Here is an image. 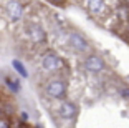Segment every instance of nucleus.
<instances>
[{"instance_id": "nucleus-1", "label": "nucleus", "mask_w": 129, "mask_h": 128, "mask_svg": "<svg viewBox=\"0 0 129 128\" xmlns=\"http://www.w3.org/2000/svg\"><path fill=\"white\" fill-rule=\"evenodd\" d=\"M66 92V87L61 80H51L46 87V93L50 95L51 98H61Z\"/></svg>"}, {"instance_id": "nucleus-2", "label": "nucleus", "mask_w": 129, "mask_h": 128, "mask_svg": "<svg viewBox=\"0 0 129 128\" xmlns=\"http://www.w3.org/2000/svg\"><path fill=\"white\" fill-rule=\"evenodd\" d=\"M84 68L91 73H98L104 68V62L96 55H89V57H86V60H84Z\"/></svg>"}, {"instance_id": "nucleus-3", "label": "nucleus", "mask_w": 129, "mask_h": 128, "mask_svg": "<svg viewBox=\"0 0 129 128\" xmlns=\"http://www.w3.org/2000/svg\"><path fill=\"white\" fill-rule=\"evenodd\" d=\"M68 40H70V45H71L76 52H86V50H88V42L84 40L80 33H75V32L70 33Z\"/></svg>"}, {"instance_id": "nucleus-4", "label": "nucleus", "mask_w": 129, "mask_h": 128, "mask_svg": "<svg viewBox=\"0 0 129 128\" xmlns=\"http://www.w3.org/2000/svg\"><path fill=\"white\" fill-rule=\"evenodd\" d=\"M7 13L12 20H20L22 15H23V8L17 0H10L7 4Z\"/></svg>"}, {"instance_id": "nucleus-5", "label": "nucleus", "mask_w": 129, "mask_h": 128, "mask_svg": "<svg viewBox=\"0 0 129 128\" xmlns=\"http://www.w3.org/2000/svg\"><path fill=\"white\" fill-rule=\"evenodd\" d=\"M42 65H43L45 70L53 72V70H56V68L60 67V60H58V57L53 55V53H46V55L43 57V60H42Z\"/></svg>"}, {"instance_id": "nucleus-6", "label": "nucleus", "mask_w": 129, "mask_h": 128, "mask_svg": "<svg viewBox=\"0 0 129 128\" xmlns=\"http://www.w3.org/2000/svg\"><path fill=\"white\" fill-rule=\"evenodd\" d=\"M28 37L31 38V42H35V43H40V42L45 40V32H43L40 27L31 25V27H28Z\"/></svg>"}, {"instance_id": "nucleus-7", "label": "nucleus", "mask_w": 129, "mask_h": 128, "mask_svg": "<svg viewBox=\"0 0 129 128\" xmlns=\"http://www.w3.org/2000/svg\"><path fill=\"white\" fill-rule=\"evenodd\" d=\"M60 115L63 118H66V120H70V118H73L76 115V106L73 105V103H70V102L61 103V106H60Z\"/></svg>"}, {"instance_id": "nucleus-8", "label": "nucleus", "mask_w": 129, "mask_h": 128, "mask_svg": "<svg viewBox=\"0 0 129 128\" xmlns=\"http://www.w3.org/2000/svg\"><path fill=\"white\" fill-rule=\"evenodd\" d=\"M88 8H89L93 13H98L103 8V0H88Z\"/></svg>"}, {"instance_id": "nucleus-9", "label": "nucleus", "mask_w": 129, "mask_h": 128, "mask_svg": "<svg viewBox=\"0 0 129 128\" xmlns=\"http://www.w3.org/2000/svg\"><path fill=\"white\" fill-rule=\"evenodd\" d=\"M12 65H13V68H15V70H17V72H18L22 77H23V78H27V77H28V72L25 70V67H23V63H22V62L13 60V62H12Z\"/></svg>"}, {"instance_id": "nucleus-10", "label": "nucleus", "mask_w": 129, "mask_h": 128, "mask_svg": "<svg viewBox=\"0 0 129 128\" xmlns=\"http://www.w3.org/2000/svg\"><path fill=\"white\" fill-rule=\"evenodd\" d=\"M7 85H8V87H10L13 92H18V90H20V85H18V83H13V80H10V78L7 80Z\"/></svg>"}, {"instance_id": "nucleus-11", "label": "nucleus", "mask_w": 129, "mask_h": 128, "mask_svg": "<svg viewBox=\"0 0 129 128\" xmlns=\"http://www.w3.org/2000/svg\"><path fill=\"white\" fill-rule=\"evenodd\" d=\"M0 128H10V126H8V121L0 120Z\"/></svg>"}, {"instance_id": "nucleus-12", "label": "nucleus", "mask_w": 129, "mask_h": 128, "mask_svg": "<svg viewBox=\"0 0 129 128\" xmlns=\"http://www.w3.org/2000/svg\"><path fill=\"white\" fill-rule=\"evenodd\" d=\"M121 93H122V97H124V98H129V90H127V88H122Z\"/></svg>"}, {"instance_id": "nucleus-13", "label": "nucleus", "mask_w": 129, "mask_h": 128, "mask_svg": "<svg viewBox=\"0 0 129 128\" xmlns=\"http://www.w3.org/2000/svg\"><path fill=\"white\" fill-rule=\"evenodd\" d=\"M53 2H61V0H53Z\"/></svg>"}, {"instance_id": "nucleus-14", "label": "nucleus", "mask_w": 129, "mask_h": 128, "mask_svg": "<svg viewBox=\"0 0 129 128\" xmlns=\"http://www.w3.org/2000/svg\"><path fill=\"white\" fill-rule=\"evenodd\" d=\"M38 128H40V126H38Z\"/></svg>"}]
</instances>
